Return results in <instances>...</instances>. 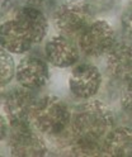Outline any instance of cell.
Instances as JSON below:
<instances>
[{
    "label": "cell",
    "mask_w": 132,
    "mask_h": 157,
    "mask_svg": "<svg viewBox=\"0 0 132 157\" xmlns=\"http://www.w3.org/2000/svg\"><path fill=\"white\" fill-rule=\"evenodd\" d=\"M104 57L106 71L114 81L132 80V41H118Z\"/></svg>",
    "instance_id": "cell-11"
},
{
    "label": "cell",
    "mask_w": 132,
    "mask_h": 157,
    "mask_svg": "<svg viewBox=\"0 0 132 157\" xmlns=\"http://www.w3.org/2000/svg\"><path fill=\"white\" fill-rule=\"evenodd\" d=\"M0 39H2L3 50L12 55L27 53L36 44L34 38L28 31V28L14 17L3 21L2 29H0Z\"/></svg>",
    "instance_id": "cell-10"
},
{
    "label": "cell",
    "mask_w": 132,
    "mask_h": 157,
    "mask_svg": "<svg viewBox=\"0 0 132 157\" xmlns=\"http://www.w3.org/2000/svg\"><path fill=\"white\" fill-rule=\"evenodd\" d=\"M15 70L17 65L14 63L12 53L2 50V75H0L2 87H6V85H9L13 78H15Z\"/></svg>",
    "instance_id": "cell-14"
},
{
    "label": "cell",
    "mask_w": 132,
    "mask_h": 157,
    "mask_svg": "<svg viewBox=\"0 0 132 157\" xmlns=\"http://www.w3.org/2000/svg\"><path fill=\"white\" fill-rule=\"evenodd\" d=\"M76 42L81 55L98 58L106 56L118 42L117 32L106 19H94L78 37Z\"/></svg>",
    "instance_id": "cell-5"
},
{
    "label": "cell",
    "mask_w": 132,
    "mask_h": 157,
    "mask_svg": "<svg viewBox=\"0 0 132 157\" xmlns=\"http://www.w3.org/2000/svg\"><path fill=\"white\" fill-rule=\"evenodd\" d=\"M71 119L70 106L56 95L38 96L29 113L30 124L65 153L74 140Z\"/></svg>",
    "instance_id": "cell-1"
},
{
    "label": "cell",
    "mask_w": 132,
    "mask_h": 157,
    "mask_svg": "<svg viewBox=\"0 0 132 157\" xmlns=\"http://www.w3.org/2000/svg\"><path fill=\"white\" fill-rule=\"evenodd\" d=\"M103 156L132 157V128L117 125L103 141Z\"/></svg>",
    "instance_id": "cell-13"
},
{
    "label": "cell",
    "mask_w": 132,
    "mask_h": 157,
    "mask_svg": "<svg viewBox=\"0 0 132 157\" xmlns=\"http://www.w3.org/2000/svg\"><path fill=\"white\" fill-rule=\"evenodd\" d=\"M24 2L27 3V4H30V5H42V4H45V3H47V2H50V0H24Z\"/></svg>",
    "instance_id": "cell-19"
},
{
    "label": "cell",
    "mask_w": 132,
    "mask_h": 157,
    "mask_svg": "<svg viewBox=\"0 0 132 157\" xmlns=\"http://www.w3.org/2000/svg\"><path fill=\"white\" fill-rule=\"evenodd\" d=\"M103 85V75L100 70L90 62H78L71 68L67 80L70 94L79 100L94 99Z\"/></svg>",
    "instance_id": "cell-6"
},
{
    "label": "cell",
    "mask_w": 132,
    "mask_h": 157,
    "mask_svg": "<svg viewBox=\"0 0 132 157\" xmlns=\"http://www.w3.org/2000/svg\"><path fill=\"white\" fill-rule=\"evenodd\" d=\"M50 63L37 55H27L17 63L15 81L19 86L37 91L50 81Z\"/></svg>",
    "instance_id": "cell-7"
},
{
    "label": "cell",
    "mask_w": 132,
    "mask_h": 157,
    "mask_svg": "<svg viewBox=\"0 0 132 157\" xmlns=\"http://www.w3.org/2000/svg\"><path fill=\"white\" fill-rule=\"evenodd\" d=\"M128 6L132 8V0H128Z\"/></svg>",
    "instance_id": "cell-20"
},
{
    "label": "cell",
    "mask_w": 132,
    "mask_h": 157,
    "mask_svg": "<svg viewBox=\"0 0 132 157\" xmlns=\"http://www.w3.org/2000/svg\"><path fill=\"white\" fill-rule=\"evenodd\" d=\"M94 19L95 13L89 0H62L52 13L55 31L73 39H78Z\"/></svg>",
    "instance_id": "cell-3"
},
{
    "label": "cell",
    "mask_w": 132,
    "mask_h": 157,
    "mask_svg": "<svg viewBox=\"0 0 132 157\" xmlns=\"http://www.w3.org/2000/svg\"><path fill=\"white\" fill-rule=\"evenodd\" d=\"M121 33L125 37V39L132 41V8L127 6L126 10L121 15Z\"/></svg>",
    "instance_id": "cell-16"
},
{
    "label": "cell",
    "mask_w": 132,
    "mask_h": 157,
    "mask_svg": "<svg viewBox=\"0 0 132 157\" xmlns=\"http://www.w3.org/2000/svg\"><path fill=\"white\" fill-rule=\"evenodd\" d=\"M118 96L122 113L132 119V80L122 84Z\"/></svg>",
    "instance_id": "cell-15"
},
{
    "label": "cell",
    "mask_w": 132,
    "mask_h": 157,
    "mask_svg": "<svg viewBox=\"0 0 132 157\" xmlns=\"http://www.w3.org/2000/svg\"><path fill=\"white\" fill-rule=\"evenodd\" d=\"M22 6L19 5L18 0H2V15H3V21L12 18L18 9Z\"/></svg>",
    "instance_id": "cell-17"
},
{
    "label": "cell",
    "mask_w": 132,
    "mask_h": 157,
    "mask_svg": "<svg viewBox=\"0 0 132 157\" xmlns=\"http://www.w3.org/2000/svg\"><path fill=\"white\" fill-rule=\"evenodd\" d=\"M43 55L51 66L56 68H69L79 62L81 52L76 39L58 34L46 42Z\"/></svg>",
    "instance_id": "cell-9"
},
{
    "label": "cell",
    "mask_w": 132,
    "mask_h": 157,
    "mask_svg": "<svg viewBox=\"0 0 132 157\" xmlns=\"http://www.w3.org/2000/svg\"><path fill=\"white\" fill-rule=\"evenodd\" d=\"M117 127L116 118L110 108L100 100L90 99L81 103L73 112L71 133L74 140L102 142Z\"/></svg>",
    "instance_id": "cell-2"
},
{
    "label": "cell",
    "mask_w": 132,
    "mask_h": 157,
    "mask_svg": "<svg viewBox=\"0 0 132 157\" xmlns=\"http://www.w3.org/2000/svg\"><path fill=\"white\" fill-rule=\"evenodd\" d=\"M13 17L28 28V31L34 38L36 44L41 43L46 38L50 23L46 14L37 5H22Z\"/></svg>",
    "instance_id": "cell-12"
},
{
    "label": "cell",
    "mask_w": 132,
    "mask_h": 157,
    "mask_svg": "<svg viewBox=\"0 0 132 157\" xmlns=\"http://www.w3.org/2000/svg\"><path fill=\"white\" fill-rule=\"evenodd\" d=\"M89 2H90L91 8H93V10L97 15L102 12H106L108 9L113 8L117 0H89Z\"/></svg>",
    "instance_id": "cell-18"
},
{
    "label": "cell",
    "mask_w": 132,
    "mask_h": 157,
    "mask_svg": "<svg viewBox=\"0 0 132 157\" xmlns=\"http://www.w3.org/2000/svg\"><path fill=\"white\" fill-rule=\"evenodd\" d=\"M9 155L13 157H45L48 155L46 137L41 134L30 122L10 124L6 140Z\"/></svg>",
    "instance_id": "cell-4"
},
{
    "label": "cell",
    "mask_w": 132,
    "mask_h": 157,
    "mask_svg": "<svg viewBox=\"0 0 132 157\" xmlns=\"http://www.w3.org/2000/svg\"><path fill=\"white\" fill-rule=\"evenodd\" d=\"M36 99V91L33 90H28L19 85L9 89L2 98L3 114L10 124L29 122V113Z\"/></svg>",
    "instance_id": "cell-8"
}]
</instances>
